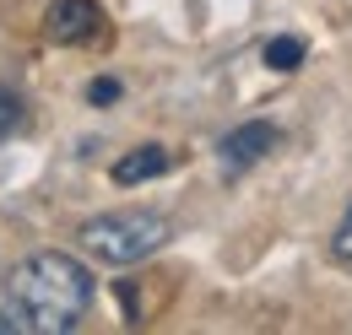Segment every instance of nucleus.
<instances>
[{
  "label": "nucleus",
  "instance_id": "4",
  "mask_svg": "<svg viewBox=\"0 0 352 335\" xmlns=\"http://www.w3.org/2000/svg\"><path fill=\"white\" fill-rule=\"evenodd\" d=\"M276 141H282V130H276V125L250 119V125L228 130V135L217 141V157H222L228 173H244V168H255L261 157H271V152H276Z\"/></svg>",
  "mask_w": 352,
  "mask_h": 335
},
{
  "label": "nucleus",
  "instance_id": "8",
  "mask_svg": "<svg viewBox=\"0 0 352 335\" xmlns=\"http://www.w3.org/2000/svg\"><path fill=\"white\" fill-rule=\"evenodd\" d=\"M331 254L352 265V206H347V216H342V227H336V238H331Z\"/></svg>",
  "mask_w": 352,
  "mask_h": 335
},
{
  "label": "nucleus",
  "instance_id": "5",
  "mask_svg": "<svg viewBox=\"0 0 352 335\" xmlns=\"http://www.w3.org/2000/svg\"><path fill=\"white\" fill-rule=\"evenodd\" d=\"M157 173H168V152L163 146H135V152H125L120 163H114V184H146V178H157Z\"/></svg>",
  "mask_w": 352,
  "mask_h": 335
},
{
  "label": "nucleus",
  "instance_id": "6",
  "mask_svg": "<svg viewBox=\"0 0 352 335\" xmlns=\"http://www.w3.org/2000/svg\"><path fill=\"white\" fill-rule=\"evenodd\" d=\"M265 65H271V71H293V65H304V38H293V33L271 38V43H265Z\"/></svg>",
  "mask_w": 352,
  "mask_h": 335
},
{
  "label": "nucleus",
  "instance_id": "2",
  "mask_svg": "<svg viewBox=\"0 0 352 335\" xmlns=\"http://www.w3.org/2000/svg\"><path fill=\"white\" fill-rule=\"evenodd\" d=\"M168 238H174V222H168L163 211H103V216L82 222V233H76L82 254L114 265V270L152 259Z\"/></svg>",
  "mask_w": 352,
  "mask_h": 335
},
{
  "label": "nucleus",
  "instance_id": "9",
  "mask_svg": "<svg viewBox=\"0 0 352 335\" xmlns=\"http://www.w3.org/2000/svg\"><path fill=\"white\" fill-rule=\"evenodd\" d=\"M87 103H98V108H103V103H120V82H114V76H98V82L87 86Z\"/></svg>",
  "mask_w": 352,
  "mask_h": 335
},
{
  "label": "nucleus",
  "instance_id": "10",
  "mask_svg": "<svg viewBox=\"0 0 352 335\" xmlns=\"http://www.w3.org/2000/svg\"><path fill=\"white\" fill-rule=\"evenodd\" d=\"M16 325H22V319H11V314H0V335H6V330H16Z\"/></svg>",
  "mask_w": 352,
  "mask_h": 335
},
{
  "label": "nucleus",
  "instance_id": "3",
  "mask_svg": "<svg viewBox=\"0 0 352 335\" xmlns=\"http://www.w3.org/2000/svg\"><path fill=\"white\" fill-rule=\"evenodd\" d=\"M44 33L54 43H98L103 38V11H98V0H54L44 16Z\"/></svg>",
  "mask_w": 352,
  "mask_h": 335
},
{
  "label": "nucleus",
  "instance_id": "1",
  "mask_svg": "<svg viewBox=\"0 0 352 335\" xmlns=\"http://www.w3.org/2000/svg\"><path fill=\"white\" fill-rule=\"evenodd\" d=\"M11 303H16V319L28 330L60 335L71 325H82V314L92 308V270L71 254H33L11 270Z\"/></svg>",
  "mask_w": 352,
  "mask_h": 335
},
{
  "label": "nucleus",
  "instance_id": "7",
  "mask_svg": "<svg viewBox=\"0 0 352 335\" xmlns=\"http://www.w3.org/2000/svg\"><path fill=\"white\" fill-rule=\"evenodd\" d=\"M22 125H28V108H22V97L0 92V141H6V135H16Z\"/></svg>",
  "mask_w": 352,
  "mask_h": 335
}]
</instances>
